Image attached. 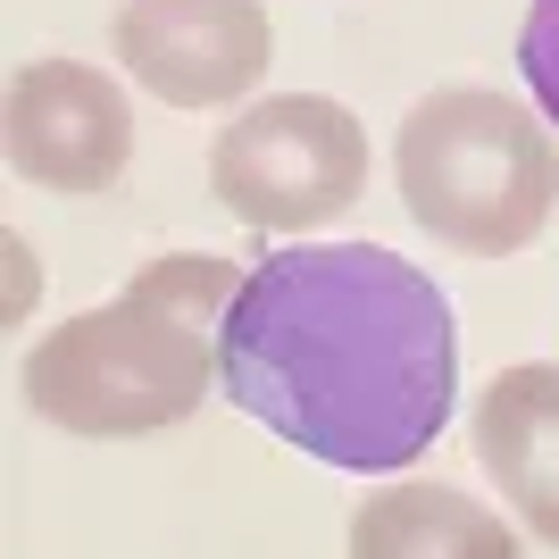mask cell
Returning a JSON list of instances; mask_svg holds the SVG:
<instances>
[{
    "label": "cell",
    "mask_w": 559,
    "mask_h": 559,
    "mask_svg": "<svg viewBox=\"0 0 559 559\" xmlns=\"http://www.w3.org/2000/svg\"><path fill=\"white\" fill-rule=\"evenodd\" d=\"M234 259L167 251L126 276V293L68 326H50L25 359V409L84 443H134L185 426L217 393V326L234 309Z\"/></svg>",
    "instance_id": "7a4b0ae2"
},
{
    "label": "cell",
    "mask_w": 559,
    "mask_h": 559,
    "mask_svg": "<svg viewBox=\"0 0 559 559\" xmlns=\"http://www.w3.org/2000/svg\"><path fill=\"white\" fill-rule=\"evenodd\" d=\"M210 192L259 234H309L368 192V134L343 100L276 93L251 100L210 151Z\"/></svg>",
    "instance_id": "277c9868"
},
{
    "label": "cell",
    "mask_w": 559,
    "mask_h": 559,
    "mask_svg": "<svg viewBox=\"0 0 559 559\" xmlns=\"http://www.w3.org/2000/svg\"><path fill=\"white\" fill-rule=\"evenodd\" d=\"M476 460L501 485V501L518 510V526L559 551V368L551 359H526V368H501L476 393Z\"/></svg>",
    "instance_id": "52a82bcc"
},
{
    "label": "cell",
    "mask_w": 559,
    "mask_h": 559,
    "mask_svg": "<svg viewBox=\"0 0 559 559\" xmlns=\"http://www.w3.org/2000/svg\"><path fill=\"white\" fill-rule=\"evenodd\" d=\"M393 185H401V210L443 251L510 259L551 226L559 151L526 100L492 93V84H443L401 117Z\"/></svg>",
    "instance_id": "3957f363"
},
{
    "label": "cell",
    "mask_w": 559,
    "mask_h": 559,
    "mask_svg": "<svg viewBox=\"0 0 559 559\" xmlns=\"http://www.w3.org/2000/svg\"><path fill=\"white\" fill-rule=\"evenodd\" d=\"M276 25L259 0H126L117 59L167 109H226L267 75Z\"/></svg>",
    "instance_id": "5b68a950"
},
{
    "label": "cell",
    "mask_w": 559,
    "mask_h": 559,
    "mask_svg": "<svg viewBox=\"0 0 559 559\" xmlns=\"http://www.w3.org/2000/svg\"><path fill=\"white\" fill-rule=\"evenodd\" d=\"M359 559H510L518 535L460 485H384L350 510Z\"/></svg>",
    "instance_id": "ba28073f"
},
{
    "label": "cell",
    "mask_w": 559,
    "mask_h": 559,
    "mask_svg": "<svg viewBox=\"0 0 559 559\" xmlns=\"http://www.w3.org/2000/svg\"><path fill=\"white\" fill-rule=\"evenodd\" d=\"M518 75H526V93L543 100V117L559 126V0H535V9H526V34H518Z\"/></svg>",
    "instance_id": "9c48e42d"
},
{
    "label": "cell",
    "mask_w": 559,
    "mask_h": 559,
    "mask_svg": "<svg viewBox=\"0 0 559 559\" xmlns=\"http://www.w3.org/2000/svg\"><path fill=\"white\" fill-rule=\"evenodd\" d=\"M0 142L34 192H109L134 159V109L84 59H34L9 84Z\"/></svg>",
    "instance_id": "8992f818"
},
{
    "label": "cell",
    "mask_w": 559,
    "mask_h": 559,
    "mask_svg": "<svg viewBox=\"0 0 559 559\" xmlns=\"http://www.w3.org/2000/svg\"><path fill=\"white\" fill-rule=\"evenodd\" d=\"M217 384L326 467H409L451 418L460 326L409 259L376 242H293L234 293Z\"/></svg>",
    "instance_id": "6da1fadb"
}]
</instances>
